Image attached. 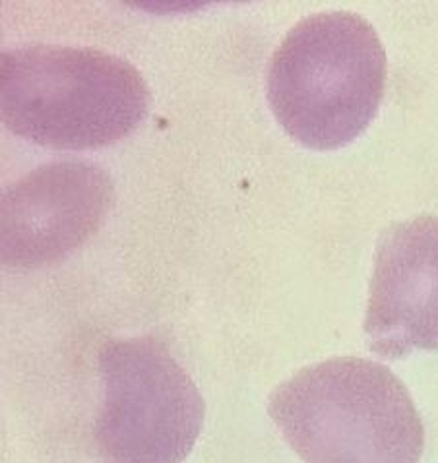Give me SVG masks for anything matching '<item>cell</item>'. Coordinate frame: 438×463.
<instances>
[{
  "label": "cell",
  "instance_id": "obj_4",
  "mask_svg": "<svg viewBox=\"0 0 438 463\" xmlns=\"http://www.w3.org/2000/svg\"><path fill=\"white\" fill-rule=\"evenodd\" d=\"M103 402L93 423L105 463H183L206 403L167 345L152 335L109 339L98 355Z\"/></svg>",
  "mask_w": 438,
  "mask_h": 463
},
{
  "label": "cell",
  "instance_id": "obj_6",
  "mask_svg": "<svg viewBox=\"0 0 438 463\" xmlns=\"http://www.w3.org/2000/svg\"><path fill=\"white\" fill-rule=\"evenodd\" d=\"M365 334L382 359L438 351V215L394 223L378 239Z\"/></svg>",
  "mask_w": 438,
  "mask_h": 463
},
{
  "label": "cell",
  "instance_id": "obj_5",
  "mask_svg": "<svg viewBox=\"0 0 438 463\" xmlns=\"http://www.w3.org/2000/svg\"><path fill=\"white\" fill-rule=\"evenodd\" d=\"M115 184L93 161H51L12 183L0 202V258L14 271L45 268L98 233Z\"/></svg>",
  "mask_w": 438,
  "mask_h": 463
},
{
  "label": "cell",
  "instance_id": "obj_1",
  "mask_svg": "<svg viewBox=\"0 0 438 463\" xmlns=\"http://www.w3.org/2000/svg\"><path fill=\"white\" fill-rule=\"evenodd\" d=\"M386 88V51L375 27L348 10L293 25L273 51L266 95L285 134L314 152H334L371 127Z\"/></svg>",
  "mask_w": 438,
  "mask_h": 463
},
{
  "label": "cell",
  "instance_id": "obj_3",
  "mask_svg": "<svg viewBox=\"0 0 438 463\" xmlns=\"http://www.w3.org/2000/svg\"><path fill=\"white\" fill-rule=\"evenodd\" d=\"M149 90L136 68L93 47L25 45L3 52L0 115L35 146L64 152L125 140L142 125Z\"/></svg>",
  "mask_w": 438,
  "mask_h": 463
},
{
  "label": "cell",
  "instance_id": "obj_2",
  "mask_svg": "<svg viewBox=\"0 0 438 463\" xmlns=\"http://www.w3.org/2000/svg\"><path fill=\"white\" fill-rule=\"evenodd\" d=\"M268 413L305 463H419L425 427L388 366L336 357L281 383Z\"/></svg>",
  "mask_w": 438,
  "mask_h": 463
}]
</instances>
